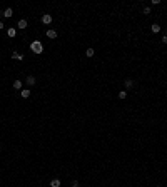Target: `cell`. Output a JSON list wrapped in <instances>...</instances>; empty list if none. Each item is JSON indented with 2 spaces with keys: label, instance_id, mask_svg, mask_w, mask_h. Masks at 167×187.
Returning <instances> with one entry per match:
<instances>
[{
  "label": "cell",
  "instance_id": "obj_9",
  "mask_svg": "<svg viewBox=\"0 0 167 187\" xmlns=\"http://www.w3.org/2000/svg\"><path fill=\"white\" fill-rule=\"evenodd\" d=\"M20 97L25 99V100L30 99V89H22V90H20Z\"/></svg>",
  "mask_w": 167,
  "mask_h": 187
},
{
  "label": "cell",
  "instance_id": "obj_7",
  "mask_svg": "<svg viewBox=\"0 0 167 187\" xmlns=\"http://www.w3.org/2000/svg\"><path fill=\"white\" fill-rule=\"evenodd\" d=\"M10 59H12V60H20V62H22V60L25 59V57H23V54H19V52H12Z\"/></svg>",
  "mask_w": 167,
  "mask_h": 187
},
{
  "label": "cell",
  "instance_id": "obj_15",
  "mask_svg": "<svg viewBox=\"0 0 167 187\" xmlns=\"http://www.w3.org/2000/svg\"><path fill=\"white\" fill-rule=\"evenodd\" d=\"M62 186V182H60V179H52V180H50V187H60Z\"/></svg>",
  "mask_w": 167,
  "mask_h": 187
},
{
  "label": "cell",
  "instance_id": "obj_6",
  "mask_svg": "<svg viewBox=\"0 0 167 187\" xmlns=\"http://www.w3.org/2000/svg\"><path fill=\"white\" fill-rule=\"evenodd\" d=\"M57 35H59V34H57V30H55V29H49V30H47V39L55 40V39H57Z\"/></svg>",
  "mask_w": 167,
  "mask_h": 187
},
{
  "label": "cell",
  "instance_id": "obj_20",
  "mask_svg": "<svg viewBox=\"0 0 167 187\" xmlns=\"http://www.w3.org/2000/svg\"><path fill=\"white\" fill-rule=\"evenodd\" d=\"M154 187H162V186H160V184H157V186H154Z\"/></svg>",
  "mask_w": 167,
  "mask_h": 187
},
{
  "label": "cell",
  "instance_id": "obj_10",
  "mask_svg": "<svg viewBox=\"0 0 167 187\" xmlns=\"http://www.w3.org/2000/svg\"><path fill=\"white\" fill-rule=\"evenodd\" d=\"M2 15H3V17H5V19H12V17H13V10L10 9H5L3 10V13H2Z\"/></svg>",
  "mask_w": 167,
  "mask_h": 187
},
{
  "label": "cell",
  "instance_id": "obj_2",
  "mask_svg": "<svg viewBox=\"0 0 167 187\" xmlns=\"http://www.w3.org/2000/svg\"><path fill=\"white\" fill-rule=\"evenodd\" d=\"M40 22H42L44 25H50V23L54 22V17H52L50 13H44V15L40 17Z\"/></svg>",
  "mask_w": 167,
  "mask_h": 187
},
{
  "label": "cell",
  "instance_id": "obj_19",
  "mask_svg": "<svg viewBox=\"0 0 167 187\" xmlns=\"http://www.w3.org/2000/svg\"><path fill=\"white\" fill-rule=\"evenodd\" d=\"M3 27H5V25H3V22L0 20V30H3Z\"/></svg>",
  "mask_w": 167,
  "mask_h": 187
},
{
  "label": "cell",
  "instance_id": "obj_14",
  "mask_svg": "<svg viewBox=\"0 0 167 187\" xmlns=\"http://www.w3.org/2000/svg\"><path fill=\"white\" fill-rule=\"evenodd\" d=\"M150 32H152V34H159V32H160V25H159V23H152V25H150Z\"/></svg>",
  "mask_w": 167,
  "mask_h": 187
},
{
  "label": "cell",
  "instance_id": "obj_8",
  "mask_svg": "<svg viewBox=\"0 0 167 187\" xmlns=\"http://www.w3.org/2000/svg\"><path fill=\"white\" fill-rule=\"evenodd\" d=\"M15 35H17V29H15V27H10V29H7V37H9V39H13Z\"/></svg>",
  "mask_w": 167,
  "mask_h": 187
},
{
  "label": "cell",
  "instance_id": "obj_17",
  "mask_svg": "<svg viewBox=\"0 0 167 187\" xmlns=\"http://www.w3.org/2000/svg\"><path fill=\"white\" fill-rule=\"evenodd\" d=\"M142 13H144V15H149V13H150V7H144V9H142Z\"/></svg>",
  "mask_w": 167,
  "mask_h": 187
},
{
  "label": "cell",
  "instance_id": "obj_1",
  "mask_svg": "<svg viewBox=\"0 0 167 187\" xmlns=\"http://www.w3.org/2000/svg\"><path fill=\"white\" fill-rule=\"evenodd\" d=\"M30 52L35 54V55L44 54V44H42V40H32L30 42Z\"/></svg>",
  "mask_w": 167,
  "mask_h": 187
},
{
  "label": "cell",
  "instance_id": "obj_5",
  "mask_svg": "<svg viewBox=\"0 0 167 187\" xmlns=\"http://www.w3.org/2000/svg\"><path fill=\"white\" fill-rule=\"evenodd\" d=\"M27 27H29V22H27V19H20V20H19V23H17V29L25 30Z\"/></svg>",
  "mask_w": 167,
  "mask_h": 187
},
{
  "label": "cell",
  "instance_id": "obj_11",
  "mask_svg": "<svg viewBox=\"0 0 167 187\" xmlns=\"http://www.w3.org/2000/svg\"><path fill=\"white\" fill-rule=\"evenodd\" d=\"M94 55H95V49H94V47H89V49L85 50V57H87V59H92Z\"/></svg>",
  "mask_w": 167,
  "mask_h": 187
},
{
  "label": "cell",
  "instance_id": "obj_13",
  "mask_svg": "<svg viewBox=\"0 0 167 187\" xmlns=\"http://www.w3.org/2000/svg\"><path fill=\"white\" fill-rule=\"evenodd\" d=\"M117 97L120 99V100H125V99H127V90L124 89V90H119L117 92Z\"/></svg>",
  "mask_w": 167,
  "mask_h": 187
},
{
  "label": "cell",
  "instance_id": "obj_18",
  "mask_svg": "<svg viewBox=\"0 0 167 187\" xmlns=\"http://www.w3.org/2000/svg\"><path fill=\"white\" fill-rule=\"evenodd\" d=\"M160 42H162V44H167V35H162V39H160Z\"/></svg>",
  "mask_w": 167,
  "mask_h": 187
},
{
  "label": "cell",
  "instance_id": "obj_4",
  "mask_svg": "<svg viewBox=\"0 0 167 187\" xmlns=\"http://www.w3.org/2000/svg\"><path fill=\"white\" fill-rule=\"evenodd\" d=\"M25 84H27L29 87H34V85L37 84V79H35L34 75H27V77H25Z\"/></svg>",
  "mask_w": 167,
  "mask_h": 187
},
{
  "label": "cell",
  "instance_id": "obj_12",
  "mask_svg": "<svg viewBox=\"0 0 167 187\" xmlns=\"http://www.w3.org/2000/svg\"><path fill=\"white\" fill-rule=\"evenodd\" d=\"M22 85H23L22 80H13V82H12V87L15 90H22Z\"/></svg>",
  "mask_w": 167,
  "mask_h": 187
},
{
  "label": "cell",
  "instance_id": "obj_16",
  "mask_svg": "<svg viewBox=\"0 0 167 187\" xmlns=\"http://www.w3.org/2000/svg\"><path fill=\"white\" fill-rule=\"evenodd\" d=\"M70 186H72V187H80V182H79V180H77V179H74Z\"/></svg>",
  "mask_w": 167,
  "mask_h": 187
},
{
  "label": "cell",
  "instance_id": "obj_3",
  "mask_svg": "<svg viewBox=\"0 0 167 187\" xmlns=\"http://www.w3.org/2000/svg\"><path fill=\"white\" fill-rule=\"evenodd\" d=\"M124 87H125V90L134 89V87H135V80H134V79H130V77H127V79L124 80Z\"/></svg>",
  "mask_w": 167,
  "mask_h": 187
}]
</instances>
